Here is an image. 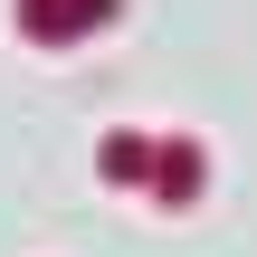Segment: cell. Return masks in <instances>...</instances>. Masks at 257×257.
Instances as JSON below:
<instances>
[{
	"mask_svg": "<svg viewBox=\"0 0 257 257\" xmlns=\"http://www.w3.org/2000/svg\"><path fill=\"white\" fill-rule=\"evenodd\" d=\"M143 181H153V200H162V210H181V200H200V181H210V153L172 134V143H153V172H143Z\"/></svg>",
	"mask_w": 257,
	"mask_h": 257,
	"instance_id": "obj_2",
	"label": "cell"
},
{
	"mask_svg": "<svg viewBox=\"0 0 257 257\" xmlns=\"http://www.w3.org/2000/svg\"><path fill=\"white\" fill-rule=\"evenodd\" d=\"M114 19H124V0H19V38H38V48H76Z\"/></svg>",
	"mask_w": 257,
	"mask_h": 257,
	"instance_id": "obj_1",
	"label": "cell"
},
{
	"mask_svg": "<svg viewBox=\"0 0 257 257\" xmlns=\"http://www.w3.org/2000/svg\"><path fill=\"white\" fill-rule=\"evenodd\" d=\"M95 162H105V181H143V172H153V143H143V134H105Z\"/></svg>",
	"mask_w": 257,
	"mask_h": 257,
	"instance_id": "obj_3",
	"label": "cell"
}]
</instances>
